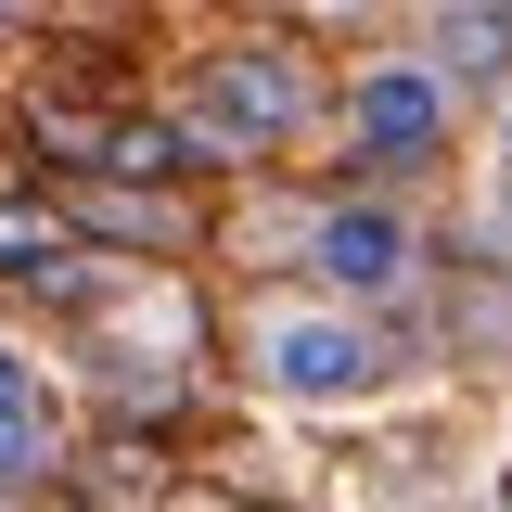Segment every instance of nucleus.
Segmentation results:
<instances>
[{
  "mask_svg": "<svg viewBox=\"0 0 512 512\" xmlns=\"http://www.w3.org/2000/svg\"><path fill=\"white\" fill-rule=\"evenodd\" d=\"M308 128V64L295 52H218L205 64V90H192V141H218V154H269V141H295Z\"/></svg>",
  "mask_w": 512,
  "mask_h": 512,
  "instance_id": "f257e3e1",
  "label": "nucleus"
},
{
  "mask_svg": "<svg viewBox=\"0 0 512 512\" xmlns=\"http://www.w3.org/2000/svg\"><path fill=\"white\" fill-rule=\"evenodd\" d=\"M384 372V333L359 308H269L256 320V384L282 397H359Z\"/></svg>",
  "mask_w": 512,
  "mask_h": 512,
  "instance_id": "f03ea898",
  "label": "nucleus"
},
{
  "mask_svg": "<svg viewBox=\"0 0 512 512\" xmlns=\"http://www.w3.org/2000/svg\"><path fill=\"white\" fill-rule=\"evenodd\" d=\"M346 141H359V167H423V154L448 141L436 64H372V77L346 90Z\"/></svg>",
  "mask_w": 512,
  "mask_h": 512,
  "instance_id": "7ed1b4c3",
  "label": "nucleus"
},
{
  "mask_svg": "<svg viewBox=\"0 0 512 512\" xmlns=\"http://www.w3.org/2000/svg\"><path fill=\"white\" fill-rule=\"evenodd\" d=\"M308 269L359 308V295H397L410 282V218L397 205H320L308 218Z\"/></svg>",
  "mask_w": 512,
  "mask_h": 512,
  "instance_id": "20e7f679",
  "label": "nucleus"
},
{
  "mask_svg": "<svg viewBox=\"0 0 512 512\" xmlns=\"http://www.w3.org/2000/svg\"><path fill=\"white\" fill-rule=\"evenodd\" d=\"M39 461H52V423H39V372L0 346V487H26Z\"/></svg>",
  "mask_w": 512,
  "mask_h": 512,
  "instance_id": "39448f33",
  "label": "nucleus"
},
{
  "mask_svg": "<svg viewBox=\"0 0 512 512\" xmlns=\"http://www.w3.org/2000/svg\"><path fill=\"white\" fill-rule=\"evenodd\" d=\"M448 39L461 64H512V0H448Z\"/></svg>",
  "mask_w": 512,
  "mask_h": 512,
  "instance_id": "423d86ee",
  "label": "nucleus"
},
{
  "mask_svg": "<svg viewBox=\"0 0 512 512\" xmlns=\"http://www.w3.org/2000/svg\"><path fill=\"white\" fill-rule=\"evenodd\" d=\"M0 13H13V0H0Z\"/></svg>",
  "mask_w": 512,
  "mask_h": 512,
  "instance_id": "0eeeda50",
  "label": "nucleus"
}]
</instances>
